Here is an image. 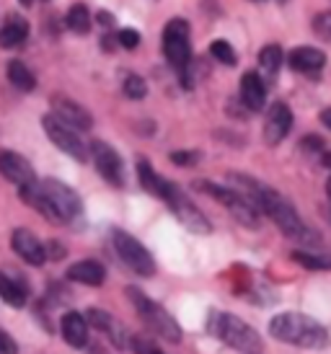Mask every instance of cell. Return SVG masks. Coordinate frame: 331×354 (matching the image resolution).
<instances>
[{"mask_svg":"<svg viewBox=\"0 0 331 354\" xmlns=\"http://www.w3.org/2000/svg\"><path fill=\"white\" fill-rule=\"evenodd\" d=\"M253 3H262V0H253Z\"/></svg>","mask_w":331,"mask_h":354,"instance_id":"cell-38","label":"cell"},{"mask_svg":"<svg viewBox=\"0 0 331 354\" xmlns=\"http://www.w3.org/2000/svg\"><path fill=\"white\" fill-rule=\"evenodd\" d=\"M65 24H68V29L73 34H80V37H86L88 31H91V10L83 6V3H75V6H70L68 8V16H65Z\"/></svg>","mask_w":331,"mask_h":354,"instance_id":"cell-24","label":"cell"},{"mask_svg":"<svg viewBox=\"0 0 331 354\" xmlns=\"http://www.w3.org/2000/svg\"><path fill=\"white\" fill-rule=\"evenodd\" d=\"M269 334L285 344L303 346V349H326L329 346V331L311 315L303 313H280L269 324Z\"/></svg>","mask_w":331,"mask_h":354,"instance_id":"cell-3","label":"cell"},{"mask_svg":"<svg viewBox=\"0 0 331 354\" xmlns=\"http://www.w3.org/2000/svg\"><path fill=\"white\" fill-rule=\"evenodd\" d=\"M21 189V199L29 207H34L37 212L52 220V223H73L75 217H80L83 212V202L80 197L57 178H44V181H31Z\"/></svg>","mask_w":331,"mask_h":354,"instance_id":"cell-2","label":"cell"},{"mask_svg":"<svg viewBox=\"0 0 331 354\" xmlns=\"http://www.w3.org/2000/svg\"><path fill=\"white\" fill-rule=\"evenodd\" d=\"M210 331H213L220 342L235 349L241 354H264V342L259 331L251 328V326L241 321L238 315L233 313H217L213 315V324H210Z\"/></svg>","mask_w":331,"mask_h":354,"instance_id":"cell-4","label":"cell"},{"mask_svg":"<svg viewBox=\"0 0 331 354\" xmlns=\"http://www.w3.org/2000/svg\"><path fill=\"white\" fill-rule=\"evenodd\" d=\"M10 246L31 266H42L47 261V248H44V243L31 233L29 227H16L13 236H10Z\"/></svg>","mask_w":331,"mask_h":354,"instance_id":"cell-13","label":"cell"},{"mask_svg":"<svg viewBox=\"0 0 331 354\" xmlns=\"http://www.w3.org/2000/svg\"><path fill=\"white\" fill-rule=\"evenodd\" d=\"M26 37H29L26 19L19 16V13H10L8 19L3 21V26H0V47L3 50H16L26 41Z\"/></svg>","mask_w":331,"mask_h":354,"instance_id":"cell-20","label":"cell"},{"mask_svg":"<svg viewBox=\"0 0 331 354\" xmlns=\"http://www.w3.org/2000/svg\"><path fill=\"white\" fill-rule=\"evenodd\" d=\"M292 259L305 269H331V254L316 256L308 254V251H292Z\"/></svg>","mask_w":331,"mask_h":354,"instance_id":"cell-26","label":"cell"},{"mask_svg":"<svg viewBox=\"0 0 331 354\" xmlns=\"http://www.w3.org/2000/svg\"><path fill=\"white\" fill-rule=\"evenodd\" d=\"M60 328H62V339L68 342L73 349H83L88 342V321L86 315L75 313V310H68L60 321Z\"/></svg>","mask_w":331,"mask_h":354,"instance_id":"cell-18","label":"cell"},{"mask_svg":"<svg viewBox=\"0 0 331 354\" xmlns=\"http://www.w3.org/2000/svg\"><path fill=\"white\" fill-rule=\"evenodd\" d=\"M283 50L277 44H267L262 52H259V70H262L264 78H274L280 68H283Z\"/></svg>","mask_w":331,"mask_h":354,"instance_id":"cell-25","label":"cell"},{"mask_svg":"<svg viewBox=\"0 0 331 354\" xmlns=\"http://www.w3.org/2000/svg\"><path fill=\"white\" fill-rule=\"evenodd\" d=\"M19 3H21V6H26V8H29V6L34 3V0H19Z\"/></svg>","mask_w":331,"mask_h":354,"instance_id":"cell-35","label":"cell"},{"mask_svg":"<svg viewBox=\"0 0 331 354\" xmlns=\"http://www.w3.org/2000/svg\"><path fill=\"white\" fill-rule=\"evenodd\" d=\"M117 41L125 47V50H137L140 47V31L135 29H122L117 34Z\"/></svg>","mask_w":331,"mask_h":354,"instance_id":"cell-30","label":"cell"},{"mask_svg":"<svg viewBox=\"0 0 331 354\" xmlns=\"http://www.w3.org/2000/svg\"><path fill=\"white\" fill-rule=\"evenodd\" d=\"M287 62L295 73H305V75H316L321 73L323 65H326V55L316 47H295V50L287 55Z\"/></svg>","mask_w":331,"mask_h":354,"instance_id":"cell-16","label":"cell"},{"mask_svg":"<svg viewBox=\"0 0 331 354\" xmlns=\"http://www.w3.org/2000/svg\"><path fill=\"white\" fill-rule=\"evenodd\" d=\"M210 55H213L220 65H228V68H233V65H235V50L223 39H217V41H213V44H210Z\"/></svg>","mask_w":331,"mask_h":354,"instance_id":"cell-27","label":"cell"},{"mask_svg":"<svg viewBox=\"0 0 331 354\" xmlns=\"http://www.w3.org/2000/svg\"><path fill=\"white\" fill-rule=\"evenodd\" d=\"M241 101L249 111H259L267 104V83L259 73H244L241 78Z\"/></svg>","mask_w":331,"mask_h":354,"instance_id":"cell-17","label":"cell"},{"mask_svg":"<svg viewBox=\"0 0 331 354\" xmlns=\"http://www.w3.org/2000/svg\"><path fill=\"white\" fill-rule=\"evenodd\" d=\"M0 176L8 178L16 187H26L31 181H37L29 160L21 153H13V150H0Z\"/></svg>","mask_w":331,"mask_h":354,"instance_id":"cell-14","label":"cell"},{"mask_svg":"<svg viewBox=\"0 0 331 354\" xmlns=\"http://www.w3.org/2000/svg\"><path fill=\"white\" fill-rule=\"evenodd\" d=\"M150 354H163V352H158V349H153V352H150Z\"/></svg>","mask_w":331,"mask_h":354,"instance_id":"cell-37","label":"cell"},{"mask_svg":"<svg viewBox=\"0 0 331 354\" xmlns=\"http://www.w3.org/2000/svg\"><path fill=\"white\" fill-rule=\"evenodd\" d=\"M6 75H8V83L13 88L19 91H34L37 88V78H34V73H31L21 59H10L8 65H6Z\"/></svg>","mask_w":331,"mask_h":354,"instance_id":"cell-22","label":"cell"},{"mask_svg":"<svg viewBox=\"0 0 331 354\" xmlns=\"http://www.w3.org/2000/svg\"><path fill=\"white\" fill-rule=\"evenodd\" d=\"M86 321L93 328H98V331H104L107 336H111L114 342H117V346H125V331L119 328V324L111 318V315L107 313V310H98V308H91L86 313Z\"/></svg>","mask_w":331,"mask_h":354,"instance_id":"cell-21","label":"cell"},{"mask_svg":"<svg viewBox=\"0 0 331 354\" xmlns=\"http://www.w3.org/2000/svg\"><path fill=\"white\" fill-rule=\"evenodd\" d=\"M42 127H44L52 145H57L65 156L75 158L78 163H86L88 148L83 145V140L78 138V129H73L70 124H65V122L60 117H55V114H47V117L42 119Z\"/></svg>","mask_w":331,"mask_h":354,"instance_id":"cell-10","label":"cell"},{"mask_svg":"<svg viewBox=\"0 0 331 354\" xmlns=\"http://www.w3.org/2000/svg\"><path fill=\"white\" fill-rule=\"evenodd\" d=\"M0 297L8 305H13V308H24L26 297H29V290L21 285L19 279H10L8 274L0 272Z\"/></svg>","mask_w":331,"mask_h":354,"instance_id":"cell-23","label":"cell"},{"mask_svg":"<svg viewBox=\"0 0 331 354\" xmlns=\"http://www.w3.org/2000/svg\"><path fill=\"white\" fill-rule=\"evenodd\" d=\"M127 297H129V303L135 305L137 315L143 318L147 324V328L153 331L156 336L166 339V342H171V344H179L181 342V326L176 324V318L168 310H166L163 305H158L156 300H150V297L143 292V290H137V287H127Z\"/></svg>","mask_w":331,"mask_h":354,"instance_id":"cell-5","label":"cell"},{"mask_svg":"<svg viewBox=\"0 0 331 354\" xmlns=\"http://www.w3.org/2000/svg\"><path fill=\"white\" fill-rule=\"evenodd\" d=\"M70 282H80V285H88V287H101L104 285V279H107V269L93 261V259H83V261H75V264L68 269V274H65Z\"/></svg>","mask_w":331,"mask_h":354,"instance_id":"cell-19","label":"cell"},{"mask_svg":"<svg viewBox=\"0 0 331 354\" xmlns=\"http://www.w3.org/2000/svg\"><path fill=\"white\" fill-rule=\"evenodd\" d=\"M202 192H207L210 197H215L220 205L233 215V220H238L241 225L246 227H259V209L249 202V199L238 192V189H228V187H217V184H210V181H202L199 184Z\"/></svg>","mask_w":331,"mask_h":354,"instance_id":"cell-9","label":"cell"},{"mask_svg":"<svg viewBox=\"0 0 331 354\" xmlns=\"http://www.w3.org/2000/svg\"><path fill=\"white\" fill-rule=\"evenodd\" d=\"M88 153L93 158V166L104 176V181L111 184V187H122V181H125V163H122L117 150L111 148L109 142H104V140H93Z\"/></svg>","mask_w":331,"mask_h":354,"instance_id":"cell-11","label":"cell"},{"mask_svg":"<svg viewBox=\"0 0 331 354\" xmlns=\"http://www.w3.org/2000/svg\"><path fill=\"white\" fill-rule=\"evenodd\" d=\"M326 194H329V202H331V178H329V184H326Z\"/></svg>","mask_w":331,"mask_h":354,"instance_id":"cell-36","label":"cell"},{"mask_svg":"<svg viewBox=\"0 0 331 354\" xmlns=\"http://www.w3.org/2000/svg\"><path fill=\"white\" fill-rule=\"evenodd\" d=\"M292 129V111L287 104L277 101L269 106L267 119H264V140L267 145H280Z\"/></svg>","mask_w":331,"mask_h":354,"instance_id":"cell-12","label":"cell"},{"mask_svg":"<svg viewBox=\"0 0 331 354\" xmlns=\"http://www.w3.org/2000/svg\"><path fill=\"white\" fill-rule=\"evenodd\" d=\"M163 57L168 59V65L179 70L181 83L186 88H192V41H189V24L184 19H171L163 29Z\"/></svg>","mask_w":331,"mask_h":354,"instance_id":"cell-6","label":"cell"},{"mask_svg":"<svg viewBox=\"0 0 331 354\" xmlns=\"http://www.w3.org/2000/svg\"><path fill=\"white\" fill-rule=\"evenodd\" d=\"M231 178L235 181V189H238L256 209H262L264 215L272 217L274 225L280 227L287 238L301 241L305 246H316V243H319V236L303 223L301 215L295 212V207H292L280 192H274L272 187H267V184H262V181H256V178H251V176H246V174H231Z\"/></svg>","mask_w":331,"mask_h":354,"instance_id":"cell-1","label":"cell"},{"mask_svg":"<svg viewBox=\"0 0 331 354\" xmlns=\"http://www.w3.org/2000/svg\"><path fill=\"white\" fill-rule=\"evenodd\" d=\"M321 122L331 129V109H323V111H321Z\"/></svg>","mask_w":331,"mask_h":354,"instance_id":"cell-33","label":"cell"},{"mask_svg":"<svg viewBox=\"0 0 331 354\" xmlns=\"http://www.w3.org/2000/svg\"><path fill=\"white\" fill-rule=\"evenodd\" d=\"M197 160H199V153H195V150H176V153H171V163H176V166H192Z\"/></svg>","mask_w":331,"mask_h":354,"instance_id":"cell-31","label":"cell"},{"mask_svg":"<svg viewBox=\"0 0 331 354\" xmlns=\"http://www.w3.org/2000/svg\"><path fill=\"white\" fill-rule=\"evenodd\" d=\"M122 91H125L127 99L140 101V99H145V96H147V83L143 78H140V75H127Z\"/></svg>","mask_w":331,"mask_h":354,"instance_id":"cell-28","label":"cell"},{"mask_svg":"<svg viewBox=\"0 0 331 354\" xmlns=\"http://www.w3.org/2000/svg\"><path fill=\"white\" fill-rule=\"evenodd\" d=\"M323 166L331 168V153H326V156H323Z\"/></svg>","mask_w":331,"mask_h":354,"instance_id":"cell-34","label":"cell"},{"mask_svg":"<svg viewBox=\"0 0 331 354\" xmlns=\"http://www.w3.org/2000/svg\"><path fill=\"white\" fill-rule=\"evenodd\" d=\"M158 197L163 199L166 205L171 207V212L179 217V223L184 227H189L192 233H199V236H207L213 225H210V220L202 215V209L192 202V199L186 197L181 189L171 184V181H163V189H161V194Z\"/></svg>","mask_w":331,"mask_h":354,"instance_id":"cell-7","label":"cell"},{"mask_svg":"<svg viewBox=\"0 0 331 354\" xmlns=\"http://www.w3.org/2000/svg\"><path fill=\"white\" fill-rule=\"evenodd\" d=\"M111 246H114L117 256L122 259V264H125L127 269H132L135 274H140V277L156 274V259L150 256V251H147L135 236H129L125 230L114 227V230H111Z\"/></svg>","mask_w":331,"mask_h":354,"instance_id":"cell-8","label":"cell"},{"mask_svg":"<svg viewBox=\"0 0 331 354\" xmlns=\"http://www.w3.org/2000/svg\"><path fill=\"white\" fill-rule=\"evenodd\" d=\"M0 354H19V346L13 342V336L8 331L0 328Z\"/></svg>","mask_w":331,"mask_h":354,"instance_id":"cell-32","label":"cell"},{"mask_svg":"<svg viewBox=\"0 0 331 354\" xmlns=\"http://www.w3.org/2000/svg\"><path fill=\"white\" fill-rule=\"evenodd\" d=\"M313 31L323 37L326 41H331V13H319L316 19H313Z\"/></svg>","mask_w":331,"mask_h":354,"instance_id":"cell-29","label":"cell"},{"mask_svg":"<svg viewBox=\"0 0 331 354\" xmlns=\"http://www.w3.org/2000/svg\"><path fill=\"white\" fill-rule=\"evenodd\" d=\"M52 109H55V117H60L65 124H70L73 129L86 132V129H91V124H93V117L88 114V109H83L80 104H75L73 99L55 96V99H52Z\"/></svg>","mask_w":331,"mask_h":354,"instance_id":"cell-15","label":"cell"}]
</instances>
